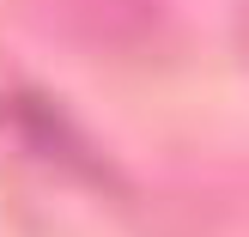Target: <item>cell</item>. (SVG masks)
<instances>
[{"label": "cell", "mask_w": 249, "mask_h": 237, "mask_svg": "<svg viewBox=\"0 0 249 237\" xmlns=\"http://www.w3.org/2000/svg\"><path fill=\"white\" fill-rule=\"evenodd\" d=\"M243 36H249V18H243Z\"/></svg>", "instance_id": "cell-1"}]
</instances>
